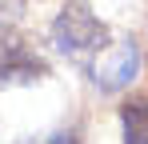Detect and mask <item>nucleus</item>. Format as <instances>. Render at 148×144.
I'll return each instance as SVG.
<instances>
[{
  "label": "nucleus",
  "mask_w": 148,
  "mask_h": 144,
  "mask_svg": "<svg viewBox=\"0 0 148 144\" xmlns=\"http://www.w3.org/2000/svg\"><path fill=\"white\" fill-rule=\"evenodd\" d=\"M20 12H24V0H0V32L20 20Z\"/></svg>",
  "instance_id": "5"
},
{
  "label": "nucleus",
  "mask_w": 148,
  "mask_h": 144,
  "mask_svg": "<svg viewBox=\"0 0 148 144\" xmlns=\"http://www.w3.org/2000/svg\"><path fill=\"white\" fill-rule=\"evenodd\" d=\"M32 144H80V136H76V132H52V136L32 140Z\"/></svg>",
  "instance_id": "6"
},
{
  "label": "nucleus",
  "mask_w": 148,
  "mask_h": 144,
  "mask_svg": "<svg viewBox=\"0 0 148 144\" xmlns=\"http://www.w3.org/2000/svg\"><path fill=\"white\" fill-rule=\"evenodd\" d=\"M52 40H56V48H60L64 56H72V60H80V64L88 68L100 52L112 44V32L92 16L88 4L72 0V4H64L60 16L52 20Z\"/></svg>",
  "instance_id": "1"
},
{
  "label": "nucleus",
  "mask_w": 148,
  "mask_h": 144,
  "mask_svg": "<svg viewBox=\"0 0 148 144\" xmlns=\"http://www.w3.org/2000/svg\"><path fill=\"white\" fill-rule=\"evenodd\" d=\"M44 76H48V60L36 52V44L24 32L4 28L0 32V88L32 84V80H44Z\"/></svg>",
  "instance_id": "2"
},
{
  "label": "nucleus",
  "mask_w": 148,
  "mask_h": 144,
  "mask_svg": "<svg viewBox=\"0 0 148 144\" xmlns=\"http://www.w3.org/2000/svg\"><path fill=\"white\" fill-rule=\"evenodd\" d=\"M124 120V144H148V96H136L120 108Z\"/></svg>",
  "instance_id": "4"
},
{
  "label": "nucleus",
  "mask_w": 148,
  "mask_h": 144,
  "mask_svg": "<svg viewBox=\"0 0 148 144\" xmlns=\"http://www.w3.org/2000/svg\"><path fill=\"white\" fill-rule=\"evenodd\" d=\"M136 64H140L136 44H132V40H112V44H108L96 60L88 64V76L96 80L100 88L116 92V88H124V84L136 76Z\"/></svg>",
  "instance_id": "3"
}]
</instances>
